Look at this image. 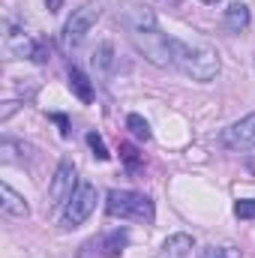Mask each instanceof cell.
<instances>
[{
  "instance_id": "cell-17",
  "label": "cell",
  "mask_w": 255,
  "mask_h": 258,
  "mask_svg": "<svg viewBox=\"0 0 255 258\" xmlns=\"http://www.w3.org/2000/svg\"><path fill=\"white\" fill-rule=\"evenodd\" d=\"M87 144H90V150H93V156H96V159H102V162H105V159L111 156V153H108V147H105V141H102L96 132H87Z\"/></svg>"
},
{
  "instance_id": "cell-12",
  "label": "cell",
  "mask_w": 255,
  "mask_h": 258,
  "mask_svg": "<svg viewBox=\"0 0 255 258\" xmlns=\"http://www.w3.org/2000/svg\"><path fill=\"white\" fill-rule=\"evenodd\" d=\"M222 24H225V30L240 33V30L249 24V6H243V3H231V6L225 9V15H222Z\"/></svg>"
},
{
  "instance_id": "cell-18",
  "label": "cell",
  "mask_w": 255,
  "mask_h": 258,
  "mask_svg": "<svg viewBox=\"0 0 255 258\" xmlns=\"http://www.w3.org/2000/svg\"><path fill=\"white\" fill-rule=\"evenodd\" d=\"M234 213L240 219H255V201H237L234 204Z\"/></svg>"
},
{
  "instance_id": "cell-2",
  "label": "cell",
  "mask_w": 255,
  "mask_h": 258,
  "mask_svg": "<svg viewBox=\"0 0 255 258\" xmlns=\"http://www.w3.org/2000/svg\"><path fill=\"white\" fill-rule=\"evenodd\" d=\"M105 213L114 219H135V222H153V201L144 192L132 189H111L105 201Z\"/></svg>"
},
{
  "instance_id": "cell-19",
  "label": "cell",
  "mask_w": 255,
  "mask_h": 258,
  "mask_svg": "<svg viewBox=\"0 0 255 258\" xmlns=\"http://www.w3.org/2000/svg\"><path fill=\"white\" fill-rule=\"evenodd\" d=\"M120 153H123V159L129 162V168H135V165H138V153H135V147L123 144V147H120Z\"/></svg>"
},
{
  "instance_id": "cell-8",
  "label": "cell",
  "mask_w": 255,
  "mask_h": 258,
  "mask_svg": "<svg viewBox=\"0 0 255 258\" xmlns=\"http://www.w3.org/2000/svg\"><path fill=\"white\" fill-rule=\"evenodd\" d=\"M3 48H6L9 57H30V60H33L39 42H36L30 33H24L21 27H9L6 36H3Z\"/></svg>"
},
{
  "instance_id": "cell-11",
  "label": "cell",
  "mask_w": 255,
  "mask_h": 258,
  "mask_svg": "<svg viewBox=\"0 0 255 258\" xmlns=\"http://www.w3.org/2000/svg\"><path fill=\"white\" fill-rule=\"evenodd\" d=\"M0 210H3V216H27V204H24V198L15 192L12 186H0Z\"/></svg>"
},
{
  "instance_id": "cell-5",
  "label": "cell",
  "mask_w": 255,
  "mask_h": 258,
  "mask_svg": "<svg viewBox=\"0 0 255 258\" xmlns=\"http://www.w3.org/2000/svg\"><path fill=\"white\" fill-rule=\"evenodd\" d=\"M99 3H84V6H78L72 15H69V21H66L63 27V45L66 48H72V45H78L87 33H90V27L99 21Z\"/></svg>"
},
{
  "instance_id": "cell-24",
  "label": "cell",
  "mask_w": 255,
  "mask_h": 258,
  "mask_svg": "<svg viewBox=\"0 0 255 258\" xmlns=\"http://www.w3.org/2000/svg\"><path fill=\"white\" fill-rule=\"evenodd\" d=\"M201 3H219V0H201Z\"/></svg>"
},
{
  "instance_id": "cell-4",
  "label": "cell",
  "mask_w": 255,
  "mask_h": 258,
  "mask_svg": "<svg viewBox=\"0 0 255 258\" xmlns=\"http://www.w3.org/2000/svg\"><path fill=\"white\" fill-rule=\"evenodd\" d=\"M96 201H99V192L93 183H78V189L72 192V198L63 204V213H60V225L66 231L78 228L93 210H96Z\"/></svg>"
},
{
  "instance_id": "cell-13",
  "label": "cell",
  "mask_w": 255,
  "mask_h": 258,
  "mask_svg": "<svg viewBox=\"0 0 255 258\" xmlns=\"http://www.w3.org/2000/svg\"><path fill=\"white\" fill-rule=\"evenodd\" d=\"M69 87H72V93L81 99V102H93V87H90V78L81 72V69H69Z\"/></svg>"
},
{
  "instance_id": "cell-9",
  "label": "cell",
  "mask_w": 255,
  "mask_h": 258,
  "mask_svg": "<svg viewBox=\"0 0 255 258\" xmlns=\"http://www.w3.org/2000/svg\"><path fill=\"white\" fill-rule=\"evenodd\" d=\"M120 21L126 24V30H150V27H156V15L147 6H123Z\"/></svg>"
},
{
  "instance_id": "cell-22",
  "label": "cell",
  "mask_w": 255,
  "mask_h": 258,
  "mask_svg": "<svg viewBox=\"0 0 255 258\" xmlns=\"http://www.w3.org/2000/svg\"><path fill=\"white\" fill-rule=\"evenodd\" d=\"M15 111V102H6V108H3V114H0V120H9V114Z\"/></svg>"
},
{
  "instance_id": "cell-21",
  "label": "cell",
  "mask_w": 255,
  "mask_h": 258,
  "mask_svg": "<svg viewBox=\"0 0 255 258\" xmlns=\"http://www.w3.org/2000/svg\"><path fill=\"white\" fill-rule=\"evenodd\" d=\"M45 6H48V12H60L63 9V0H45Z\"/></svg>"
},
{
  "instance_id": "cell-7",
  "label": "cell",
  "mask_w": 255,
  "mask_h": 258,
  "mask_svg": "<svg viewBox=\"0 0 255 258\" xmlns=\"http://www.w3.org/2000/svg\"><path fill=\"white\" fill-rule=\"evenodd\" d=\"M219 141H222L225 147H231V150H252L255 147V111L246 114L243 120L231 123L228 129H222Z\"/></svg>"
},
{
  "instance_id": "cell-14",
  "label": "cell",
  "mask_w": 255,
  "mask_h": 258,
  "mask_svg": "<svg viewBox=\"0 0 255 258\" xmlns=\"http://www.w3.org/2000/svg\"><path fill=\"white\" fill-rule=\"evenodd\" d=\"M129 243V234L126 231H114V234H108V240H105V255H111V258H117L120 252H123V246Z\"/></svg>"
},
{
  "instance_id": "cell-10",
  "label": "cell",
  "mask_w": 255,
  "mask_h": 258,
  "mask_svg": "<svg viewBox=\"0 0 255 258\" xmlns=\"http://www.w3.org/2000/svg\"><path fill=\"white\" fill-rule=\"evenodd\" d=\"M192 249H195V240H192L189 234H171L162 243L159 258H186V255H192Z\"/></svg>"
},
{
  "instance_id": "cell-16",
  "label": "cell",
  "mask_w": 255,
  "mask_h": 258,
  "mask_svg": "<svg viewBox=\"0 0 255 258\" xmlns=\"http://www.w3.org/2000/svg\"><path fill=\"white\" fill-rule=\"evenodd\" d=\"M198 258H240L237 249H231V246H201L198 249Z\"/></svg>"
},
{
  "instance_id": "cell-15",
  "label": "cell",
  "mask_w": 255,
  "mask_h": 258,
  "mask_svg": "<svg viewBox=\"0 0 255 258\" xmlns=\"http://www.w3.org/2000/svg\"><path fill=\"white\" fill-rule=\"evenodd\" d=\"M126 129L138 138V141H150V126H147V120H144L141 114H129L126 117Z\"/></svg>"
},
{
  "instance_id": "cell-20",
  "label": "cell",
  "mask_w": 255,
  "mask_h": 258,
  "mask_svg": "<svg viewBox=\"0 0 255 258\" xmlns=\"http://www.w3.org/2000/svg\"><path fill=\"white\" fill-rule=\"evenodd\" d=\"M51 120H54V123H57V126H60V135H69V120H66L63 114H51Z\"/></svg>"
},
{
  "instance_id": "cell-23",
  "label": "cell",
  "mask_w": 255,
  "mask_h": 258,
  "mask_svg": "<svg viewBox=\"0 0 255 258\" xmlns=\"http://www.w3.org/2000/svg\"><path fill=\"white\" fill-rule=\"evenodd\" d=\"M249 171H252V174H255V159H252V162H249Z\"/></svg>"
},
{
  "instance_id": "cell-1",
  "label": "cell",
  "mask_w": 255,
  "mask_h": 258,
  "mask_svg": "<svg viewBox=\"0 0 255 258\" xmlns=\"http://www.w3.org/2000/svg\"><path fill=\"white\" fill-rule=\"evenodd\" d=\"M171 66H177L192 81H213L219 75V54L204 42H171Z\"/></svg>"
},
{
  "instance_id": "cell-6",
  "label": "cell",
  "mask_w": 255,
  "mask_h": 258,
  "mask_svg": "<svg viewBox=\"0 0 255 258\" xmlns=\"http://www.w3.org/2000/svg\"><path fill=\"white\" fill-rule=\"evenodd\" d=\"M78 189V180H75V165L63 159L60 165H57V171H54V177H51V186H48V207H60L66 204L72 192Z\"/></svg>"
},
{
  "instance_id": "cell-3",
  "label": "cell",
  "mask_w": 255,
  "mask_h": 258,
  "mask_svg": "<svg viewBox=\"0 0 255 258\" xmlns=\"http://www.w3.org/2000/svg\"><path fill=\"white\" fill-rule=\"evenodd\" d=\"M129 39L132 45L150 60L153 66H171V36H165L159 27H150V30H129Z\"/></svg>"
}]
</instances>
